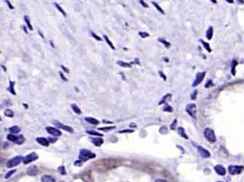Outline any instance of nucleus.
<instances>
[{
  "instance_id": "nucleus-7",
  "label": "nucleus",
  "mask_w": 244,
  "mask_h": 182,
  "mask_svg": "<svg viewBox=\"0 0 244 182\" xmlns=\"http://www.w3.org/2000/svg\"><path fill=\"white\" fill-rule=\"evenodd\" d=\"M206 75V73L205 72H201V73H198L197 74H196V79H195L194 82L193 83V85L192 86L193 87H196L198 85H199L200 83H201V82L203 81V80H204V77H205Z\"/></svg>"
},
{
  "instance_id": "nucleus-2",
  "label": "nucleus",
  "mask_w": 244,
  "mask_h": 182,
  "mask_svg": "<svg viewBox=\"0 0 244 182\" xmlns=\"http://www.w3.org/2000/svg\"><path fill=\"white\" fill-rule=\"evenodd\" d=\"M22 160L23 157H21V156H17V157H13L11 160L8 161L7 163H6V167L8 168H13L14 167H17L22 162Z\"/></svg>"
},
{
  "instance_id": "nucleus-38",
  "label": "nucleus",
  "mask_w": 244,
  "mask_h": 182,
  "mask_svg": "<svg viewBox=\"0 0 244 182\" xmlns=\"http://www.w3.org/2000/svg\"><path fill=\"white\" fill-rule=\"evenodd\" d=\"M196 96H197V91H194V93L191 95V99L195 100L196 98Z\"/></svg>"
},
{
  "instance_id": "nucleus-48",
  "label": "nucleus",
  "mask_w": 244,
  "mask_h": 182,
  "mask_svg": "<svg viewBox=\"0 0 244 182\" xmlns=\"http://www.w3.org/2000/svg\"><path fill=\"white\" fill-rule=\"evenodd\" d=\"M216 182H223V181H216Z\"/></svg>"
},
{
  "instance_id": "nucleus-3",
  "label": "nucleus",
  "mask_w": 244,
  "mask_h": 182,
  "mask_svg": "<svg viewBox=\"0 0 244 182\" xmlns=\"http://www.w3.org/2000/svg\"><path fill=\"white\" fill-rule=\"evenodd\" d=\"M204 137L207 139L209 142H215L216 140V137L215 133H214V130L210 128H206L204 129Z\"/></svg>"
},
{
  "instance_id": "nucleus-31",
  "label": "nucleus",
  "mask_w": 244,
  "mask_h": 182,
  "mask_svg": "<svg viewBox=\"0 0 244 182\" xmlns=\"http://www.w3.org/2000/svg\"><path fill=\"white\" fill-rule=\"evenodd\" d=\"M58 170H59V173L61 174H62V175L66 174V170H65L64 167H63V166L59 167L58 168Z\"/></svg>"
},
{
  "instance_id": "nucleus-47",
  "label": "nucleus",
  "mask_w": 244,
  "mask_h": 182,
  "mask_svg": "<svg viewBox=\"0 0 244 182\" xmlns=\"http://www.w3.org/2000/svg\"><path fill=\"white\" fill-rule=\"evenodd\" d=\"M1 117H0V121H1Z\"/></svg>"
},
{
  "instance_id": "nucleus-17",
  "label": "nucleus",
  "mask_w": 244,
  "mask_h": 182,
  "mask_svg": "<svg viewBox=\"0 0 244 182\" xmlns=\"http://www.w3.org/2000/svg\"><path fill=\"white\" fill-rule=\"evenodd\" d=\"M9 130L12 134H18L19 132H20L21 128L18 126H13V127H9Z\"/></svg>"
},
{
  "instance_id": "nucleus-29",
  "label": "nucleus",
  "mask_w": 244,
  "mask_h": 182,
  "mask_svg": "<svg viewBox=\"0 0 244 182\" xmlns=\"http://www.w3.org/2000/svg\"><path fill=\"white\" fill-rule=\"evenodd\" d=\"M16 171H17V170L14 169V170H11V171H9V172H7V173L6 174V175H5V176H4V178H5L6 179H7V178H9V177H10L11 176H12L13 174L15 173Z\"/></svg>"
},
{
  "instance_id": "nucleus-12",
  "label": "nucleus",
  "mask_w": 244,
  "mask_h": 182,
  "mask_svg": "<svg viewBox=\"0 0 244 182\" xmlns=\"http://www.w3.org/2000/svg\"><path fill=\"white\" fill-rule=\"evenodd\" d=\"M214 169L216 171L218 174L221 175V176H224V175L226 174V169L223 166H221V165H216V166L214 167Z\"/></svg>"
},
{
  "instance_id": "nucleus-16",
  "label": "nucleus",
  "mask_w": 244,
  "mask_h": 182,
  "mask_svg": "<svg viewBox=\"0 0 244 182\" xmlns=\"http://www.w3.org/2000/svg\"><path fill=\"white\" fill-rule=\"evenodd\" d=\"M91 140H92L93 143L96 146H97V147H99V146H101L104 143V140L101 138H99V137H98V138H92Z\"/></svg>"
},
{
  "instance_id": "nucleus-10",
  "label": "nucleus",
  "mask_w": 244,
  "mask_h": 182,
  "mask_svg": "<svg viewBox=\"0 0 244 182\" xmlns=\"http://www.w3.org/2000/svg\"><path fill=\"white\" fill-rule=\"evenodd\" d=\"M197 150H198V152H199V153L200 154V155H201L202 157H204V158H209V157H210V156H211L210 152H209L208 150H206V149H204V147H201V146H199V147H197Z\"/></svg>"
},
{
  "instance_id": "nucleus-9",
  "label": "nucleus",
  "mask_w": 244,
  "mask_h": 182,
  "mask_svg": "<svg viewBox=\"0 0 244 182\" xmlns=\"http://www.w3.org/2000/svg\"><path fill=\"white\" fill-rule=\"evenodd\" d=\"M46 129H47V132H48L49 134H52V135H53V136H55V137H59V136L62 135L61 131L59 130L58 129L54 128V127H47V128H46Z\"/></svg>"
},
{
  "instance_id": "nucleus-15",
  "label": "nucleus",
  "mask_w": 244,
  "mask_h": 182,
  "mask_svg": "<svg viewBox=\"0 0 244 182\" xmlns=\"http://www.w3.org/2000/svg\"><path fill=\"white\" fill-rule=\"evenodd\" d=\"M14 85H15V83H14V81H9V88H7L8 91L9 92V93H11L12 95H14V96H15L16 95V92H15V90H14Z\"/></svg>"
},
{
  "instance_id": "nucleus-14",
  "label": "nucleus",
  "mask_w": 244,
  "mask_h": 182,
  "mask_svg": "<svg viewBox=\"0 0 244 182\" xmlns=\"http://www.w3.org/2000/svg\"><path fill=\"white\" fill-rule=\"evenodd\" d=\"M42 182H56L55 178L50 175H44L41 178Z\"/></svg>"
},
{
  "instance_id": "nucleus-4",
  "label": "nucleus",
  "mask_w": 244,
  "mask_h": 182,
  "mask_svg": "<svg viewBox=\"0 0 244 182\" xmlns=\"http://www.w3.org/2000/svg\"><path fill=\"white\" fill-rule=\"evenodd\" d=\"M38 158L39 156L37 155V154H36L35 152H32V153H30L29 155L24 157L23 158L22 162L24 164H27L31 163V162H34V161H36Z\"/></svg>"
},
{
  "instance_id": "nucleus-6",
  "label": "nucleus",
  "mask_w": 244,
  "mask_h": 182,
  "mask_svg": "<svg viewBox=\"0 0 244 182\" xmlns=\"http://www.w3.org/2000/svg\"><path fill=\"white\" fill-rule=\"evenodd\" d=\"M244 167L242 166H230L228 167V171L232 175L238 174L241 173Z\"/></svg>"
},
{
  "instance_id": "nucleus-39",
  "label": "nucleus",
  "mask_w": 244,
  "mask_h": 182,
  "mask_svg": "<svg viewBox=\"0 0 244 182\" xmlns=\"http://www.w3.org/2000/svg\"><path fill=\"white\" fill-rule=\"evenodd\" d=\"M154 182H168V181L165 179H163V178H157Z\"/></svg>"
},
{
  "instance_id": "nucleus-41",
  "label": "nucleus",
  "mask_w": 244,
  "mask_h": 182,
  "mask_svg": "<svg viewBox=\"0 0 244 182\" xmlns=\"http://www.w3.org/2000/svg\"><path fill=\"white\" fill-rule=\"evenodd\" d=\"M176 119H175L174 123H173L171 124V129H175V127H176V125H175V124H176Z\"/></svg>"
},
{
  "instance_id": "nucleus-25",
  "label": "nucleus",
  "mask_w": 244,
  "mask_h": 182,
  "mask_svg": "<svg viewBox=\"0 0 244 182\" xmlns=\"http://www.w3.org/2000/svg\"><path fill=\"white\" fill-rule=\"evenodd\" d=\"M238 65V63H237V61L236 60H233V61H232V64H231V73L233 75H235V72H236V66Z\"/></svg>"
},
{
  "instance_id": "nucleus-30",
  "label": "nucleus",
  "mask_w": 244,
  "mask_h": 182,
  "mask_svg": "<svg viewBox=\"0 0 244 182\" xmlns=\"http://www.w3.org/2000/svg\"><path fill=\"white\" fill-rule=\"evenodd\" d=\"M118 64L119 65H121V66L122 67H129V68H130L131 67V65L129 64V63H126V62H123V61H118Z\"/></svg>"
},
{
  "instance_id": "nucleus-21",
  "label": "nucleus",
  "mask_w": 244,
  "mask_h": 182,
  "mask_svg": "<svg viewBox=\"0 0 244 182\" xmlns=\"http://www.w3.org/2000/svg\"><path fill=\"white\" fill-rule=\"evenodd\" d=\"M7 137L8 140L11 141V142H14V143L17 142V140L18 139V136H15V135H14V134H8L7 137Z\"/></svg>"
},
{
  "instance_id": "nucleus-1",
  "label": "nucleus",
  "mask_w": 244,
  "mask_h": 182,
  "mask_svg": "<svg viewBox=\"0 0 244 182\" xmlns=\"http://www.w3.org/2000/svg\"><path fill=\"white\" fill-rule=\"evenodd\" d=\"M95 157H96L95 154L91 152V151L87 150H82L80 151L79 159V160L83 161V162H86V161L94 158Z\"/></svg>"
},
{
  "instance_id": "nucleus-26",
  "label": "nucleus",
  "mask_w": 244,
  "mask_h": 182,
  "mask_svg": "<svg viewBox=\"0 0 244 182\" xmlns=\"http://www.w3.org/2000/svg\"><path fill=\"white\" fill-rule=\"evenodd\" d=\"M71 108H72V110L74 111V112H76V114L80 115L81 113V110H80L78 106L76 105H74V104L71 105Z\"/></svg>"
},
{
  "instance_id": "nucleus-35",
  "label": "nucleus",
  "mask_w": 244,
  "mask_h": 182,
  "mask_svg": "<svg viewBox=\"0 0 244 182\" xmlns=\"http://www.w3.org/2000/svg\"><path fill=\"white\" fill-rule=\"evenodd\" d=\"M114 128V127H101V128H99V129H100V130L109 131V130H111V129H112Z\"/></svg>"
},
{
  "instance_id": "nucleus-42",
  "label": "nucleus",
  "mask_w": 244,
  "mask_h": 182,
  "mask_svg": "<svg viewBox=\"0 0 244 182\" xmlns=\"http://www.w3.org/2000/svg\"><path fill=\"white\" fill-rule=\"evenodd\" d=\"M92 36H93V37H95V38H96V39H97V40H99V41H101V39H100V38H99V37H97V36H96V34H94V33H92Z\"/></svg>"
},
{
  "instance_id": "nucleus-44",
  "label": "nucleus",
  "mask_w": 244,
  "mask_h": 182,
  "mask_svg": "<svg viewBox=\"0 0 244 182\" xmlns=\"http://www.w3.org/2000/svg\"><path fill=\"white\" fill-rule=\"evenodd\" d=\"M134 131L133 130H123L122 132H122V133H124V132H133Z\"/></svg>"
},
{
  "instance_id": "nucleus-27",
  "label": "nucleus",
  "mask_w": 244,
  "mask_h": 182,
  "mask_svg": "<svg viewBox=\"0 0 244 182\" xmlns=\"http://www.w3.org/2000/svg\"><path fill=\"white\" fill-rule=\"evenodd\" d=\"M86 133L91 134V135H94V136H103L102 134H100L99 133V132H96V131H94V130H87L86 131Z\"/></svg>"
},
{
  "instance_id": "nucleus-24",
  "label": "nucleus",
  "mask_w": 244,
  "mask_h": 182,
  "mask_svg": "<svg viewBox=\"0 0 244 182\" xmlns=\"http://www.w3.org/2000/svg\"><path fill=\"white\" fill-rule=\"evenodd\" d=\"M178 134H179L181 137H183V138H186V139L189 138V137H187V135L186 134V133H185L184 129L182 128V127H179V128H178Z\"/></svg>"
},
{
  "instance_id": "nucleus-37",
  "label": "nucleus",
  "mask_w": 244,
  "mask_h": 182,
  "mask_svg": "<svg viewBox=\"0 0 244 182\" xmlns=\"http://www.w3.org/2000/svg\"><path fill=\"white\" fill-rule=\"evenodd\" d=\"M153 4H154V5H155V6H156V8H157V9H158V10H159V11H160V12H161V13H162V14H164V12H163V9H161V7H160V6L158 5V4H156V3H155V2H153Z\"/></svg>"
},
{
  "instance_id": "nucleus-43",
  "label": "nucleus",
  "mask_w": 244,
  "mask_h": 182,
  "mask_svg": "<svg viewBox=\"0 0 244 182\" xmlns=\"http://www.w3.org/2000/svg\"><path fill=\"white\" fill-rule=\"evenodd\" d=\"M62 68H63V70H64V71L66 72V73H69V70H67V69H66V68H65L64 66H63V65H62Z\"/></svg>"
},
{
  "instance_id": "nucleus-20",
  "label": "nucleus",
  "mask_w": 244,
  "mask_h": 182,
  "mask_svg": "<svg viewBox=\"0 0 244 182\" xmlns=\"http://www.w3.org/2000/svg\"><path fill=\"white\" fill-rule=\"evenodd\" d=\"M213 34H214V32H213V27H211L209 28V29L206 32V37L209 40H211L213 37Z\"/></svg>"
},
{
  "instance_id": "nucleus-28",
  "label": "nucleus",
  "mask_w": 244,
  "mask_h": 182,
  "mask_svg": "<svg viewBox=\"0 0 244 182\" xmlns=\"http://www.w3.org/2000/svg\"><path fill=\"white\" fill-rule=\"evenodd\" d=\"M54 5L56 6V7H57V9H58V10L60 12H61L62 14H63L64 16H66V13H65V11H64V9H62V8L61 7V6H60L58 4H57V3H54Z\"/></svg>"
},
{
  "instance_id": "nucleus-46",
  "label": "nucleus",
  "mask_w": 244,
  "mask_h": 182,
  "mask_svg": "<svg viewBox=\"0 0 244 182\" xmlns=\"http://www.w3.org/2000/svg\"><path fill=\"white\" fill-rule=\"evenodd\" d=\"M141 4H143V5H144V6H146V7H148V6H147V4H146V3H144V2H143V1H141Z\"/></svg>"
},
{
  "instance_id": "nucleus-36",
  "label": "nucleus",
  "mask_w": 244,
  "mask_h": 182,
  "mask_svg": "<svg viewBox=\"0 0 244 182\" xmlns=\"http://www.w3.org/2000/svg\"><path fill=\"white\" fill-rule=\"evenodd\" d=\"M163 110H164V111H168V112H171V111H172V108H171V106L166 105V106H165L164 108H163Z\"/></svg>"
},
{
  "instance_id": "nucleus-8",
  "label": "nucleus",
  "mask_w": 244,
  "mask_h": 182,
  "mask_svg": "<svg viewBox=\"0 0 244 182\" xmlns=\"http://www.w3.org/2000/svg\"><path fill=\"white\" fill-rule=\"evenodd\" d=\"M53 124H54L55 126H57V127H59V128L64 129V130L66 131V132H74L73 128H71V127H69V126L64 125V124L61 123V122H59V121H54Z\"/></svg>"
},
{
  "instance_id": "nucleus-13",
  "label": "nucleus",
  "mask_w": 244,
  "mask_h": 182,
  "mask_svg": "<svg viewBox=\"0 0 244 182\" xmlns=\"http://www.w3.org/2000/svg\"><path fill=\"white\" fill-rule=\"evenodd\" d=\"M36 140L39 145L45 146V147H48L50 145V141L47 139L44 138V137H38V138L36 139Z\"/></svg>"
},
{
  "instance_id": "nucleus-11",
  "label": "nucleus",
  "mask_w": 244,
  "mask_h": 182,
  "mask_svg": "<svg viewBox=\"0 0 244 182\" xmlns=\"http://www.w3.org/2000/svg\"><path fill=\"white\" fill-rule=\"evenodd\" d=\"M27 173L29 176H35L38 174V168L35 165H31L29 168L27 169Z\"/></svg>"
},
{
  "instance_id": "nucleus-19",
  "label": "nucleus",
  "mask_w": 244,
  "mask_h": 182,
  "mask_svg": "<svg viewBox=\"0 0 244 182\" xmlns=\"http://www.w3.org/2000/svg\"><path fill=\"white\" fill-rule=\"evenodd\" d=\"M85 119H86V122H88L90 124H97L99 123V122L97 120V119H96L95 118H93V117H86L85 118Z\"/></svg>"
},
{
  "instance_id": "nucleus-34",
  "label": "nucleus",
  "mask_w": 244,
  "mask_h": 182,
  "mask_svg": "<svg viewBox=\"0 0 244 182\" xmlns=\"http://www.w3.org/2000/svg\"><path fill=\"white\" fill-rule=\"evenodd\" d=\"M104 38H105V39H106V42H107L108 44H109V45L111 47V48H112L113 49H115V47L114 46V45H113V44L111 43V42L110 41H109V39H108V37H106V36H104Z\"/></svg>"
},
{
  "instance_id": "nucleus-22",
  "label": "nucleus",
  "mask_w": 244,
  "mask_h": 182,
  "mask_svg": "<svg viewBox=\"0 0 244 182\" xmlns=\"http://www.w3.org/2000/svg\"><path fill=\"white\" fill-rule=\"evenodd\" d=\"M4 115L8 117H13L14 115V112H13V110H11L10 109H6L5 111H4Z\"/></svg>"
},
{
  "instance_id": "nucleus-33",
  "label": "nucleus",
  "mask_w": 244,
  "mask_h": 182,
  "mask_svg": "<svg viewBox=\"0 0 244 182\" xmlns=\"http://www.w3.org/2000/svg\"><path fill=\"white\" fill-rule=\"evenodd\" d=\"M170 96H171V95H170V94H168V95H166V96H165V97H164V98H163V100H161V102L159 103V105H161V103H166H166H167V102H168V98H169V97H170Z\"/></svg>"
},
{
  "instance_id": "nucleus-45",
  "label": "nucleus",
  "mask_w": 244,
  "mask_h": 182,
  "mask_svg": "<svg viewBox=\"0 0 244 182\" xmlns=\"http://www.w3.org/2000/svg\"><path fill=\"white\" fill-rule=\"evenodd\" d=\"M59 73H60V75H61L62 78H63V80H66V78H64V76L63 74H62V73H61V72H60Z\"/></svg>"
},
{
  "instance_id": "nucleus-18",
  "label": "nucleus",
  "mask_w": 244,
  "mask_h": 182,
  "mask_svg": "<svg viewBox=\"0 0 244 182\" xmlns=\"http://www.w3.org/2000/svg\"><path fill=\"white\" fill-rule=\"evenodd\" d=\"M24 21H25L26 24H27V26L28 29H29V30H30V31H32V30H33V27H32V24H31V23H30V19H29V16H24Z\"/></svg>"
},
{
  "instance_id": "nucleus-32",
  "label": "nucleus",
  "mask_w": 244,
  "mask_h": 182,
  "mask_svg": "<svg viewBox=\"0 0 244 182\" xmlns=\"http://www.w3.org/2000/svg\"><path fill=\"white\" fill-rule=\"evenodd\" d=\"M201 42H202V44H204V48H205L206 49V50H207L209 52H211V49L210 48V46H209V44L206 43V42H204V41H201Z\"/></svg>"
},
{
  "instance_id": "nucleus-23",
  "label": "nucleus",
  "mask_w": 244,
  "mask_h": 182,
  "mask_svg": "<svg viewBox=\"0 0 244 182\" xmlns=\"http://www.w3.org/2000/svg\"><path fill=\"white\" fill-rule=\"evenodd\" d=\"M24 141H25V139H24V136L23 135H19L18 136V139L17 140V142H15V144H17V145H22L23 143L24 142Z\"/></svg>"
},
{
  "instance_id": "nucleus-40",
  "label": "nucleus",
  "mask_w": 244,
  "mask_h": 182,
  "mask_svg": "<svg viewBox=\"0 0 244 182\" xmlns=\"http://www.w3.org/2000/svg\"><path fill=\"white\" fill-rule=\"evenodd\" d=\"M6 3H7V4H8V5H9V9H14V6H12V4H11V3H10V2H9V1H6Z\"/></svg>"
},
{
  "instance_id": "nucleus-5",
  "label": "nucleus",
  "mask_w": 244,
  "mask_h": 182,
  "mask_svg": "<svg viewBox=\"0 0 244 182\" xmlns=\"http://www.w3.org/2000/svg\"><path fill=\"white\" fill-rule=\"evenodd\" d=\"M186 111L191 117L196 118V106L195 104H189L186 106Z\"/></svg>"
}]
</instances>
